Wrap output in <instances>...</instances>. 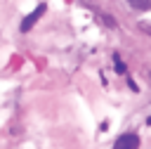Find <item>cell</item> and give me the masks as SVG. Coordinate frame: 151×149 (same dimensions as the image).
<instances>
[{"label":"cell","instance_id":"1","mask_svg":"<svg viewBox=\"0 0 151 149\" xmlns=\"http://www.w3.org/2000/svg\"><path fill=\"white\" fill-rule=\"evenodd\" d=\"M139 135L137 132H123V135H118L116 137V142H113V149H139Z\"/></svg>","mask_w":151,"mask_h":149},{"label":"cell","instance_id":"2","mask_svg":"<svg viewBox=\"0 0 151 149\" xmlns=\"http://www.w3.org/2000/svg\"><path fill=\"white\" fill-rule=\"evenodd\" d=\"M45 9H47V5H45V2H40V5H38V7H35V9H33V12H31V14H28L24 21H21V26H19V28H21L24 33H26V31H31V28L38 24V19L45 14Z\"/></svg>","mask_w":151,"mask_h":149},{"label":"cell","instance_id":"3","mask_svg":"<svg viewBox=\"0 0 151 149\" xmlns=\"http://www.w3.org/2000/svg\"><path fill=\"white\" fill-rule=\"evenodd\" d=\"M130 2V7H134V9H149L151 7V0H127Z\"/></svg>","mask_w":151,"mask_h":149},{"label":"cell","instance_id":"4","mask_svg":"<svg viewBox=\"0 0 151 149\" xmlns=\"http://www.w3.org/2000/svg\"><path fill=\"white\" fill-rule=\"evenodd\" d=\"M113 64H116V71H118V73H125V64L120 61L118 54H113Z\"/></svg>","mask_w":151,"mask_h":149},{"label":"cell","instance_id":"5","mask_svg":"<svg viewBox=\"0 0 151 149\" xmlns=\"http://www.w3.org/2000/svg\"><path fill=\"white\" fill-rule=\"evenodd\" d=\"M146 123H149V125H151V116H149V118H146Z\"/></svg>","mask_w":151,"mask_h":149}]
</instances>
